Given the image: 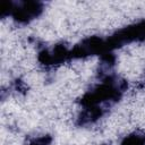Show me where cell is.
<instances>
[{
	"instance_id": "cell-1",
	"label": "cell",
	"mask_w": 145,
	"mask_h": 145,
	"mask_svg": "<svg viewBox=\"0 0 145 145\" xmlns=\"http://www.w3.org/2000/svg\"><path fill=\"white\" fill-rule=\"evenodd\" d=\"M142 144H143V140L140 138H138V137H131V138H128L123 145H142Z\"/></svg>"
}]
</instances>
